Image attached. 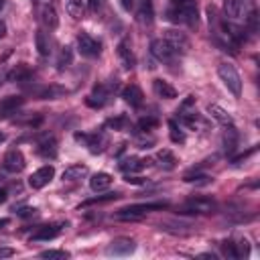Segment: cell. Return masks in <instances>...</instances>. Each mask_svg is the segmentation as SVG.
Here are the masks:
<instances>
[{
  "instance_id": "cell-23",
  "label": "cell",
  "mask_w": 260,
  "mask_h": 260,
  "mask_svg": "<svg viewBox=\"0 0 260 260\" xmlns=\"http://www.w3.org/2000/svg\"><path fill=\"white\" fill-rule=\"evenodd\" d=\"M35 45H37V51H39L41 57H49V53H51V43H49V37H47L45 30H37V35H35Z\"/></svg>"
},
{
  "instance_id": "cell-34",
  "label": "cell",
  "mask_w": 260,
  "mask_h": 260,
  "mask_svg": "<svg viewBox=\"0 0 260 260\" xmlns=\"http://www.w3.org/2000/svg\"><path fill=\"white\" fill-rule=\"evenodd\" d=\"M39 256L41 258H53V260H65V258H69V252H65V250H45Z\"/></svg>"
},
{
  "instance_id": "cell-12",
  "label": "cell",
  "mask_w": 260,
  "mask_h": 260,
  "mask_svg": "<svg viewBox=\"0 0 260 260\" xmlns=\"http://www.w3.org/2000/svg\"><path fill=\"white\" fill-rule=\"evenodd\" d=\"M197 20H199V14H197V4L195 0H183V6H181V22H185L187 26H197Z\"/></svg>"
},
{
  "instance_id": "cell-49",
  "label": "cell",
  "mask_w": 260,
  "mask_h": 260,
  "mask_svg": "<svg viewBox=\"0 0 260 260\" xmlns=\"http://www.w3.org/2000/svg\"><path fill=\"white\" fill-rule=\"evenodd\" d=\"M4 138H6V136H4V132H0V142H4Z\"/></svg>"
},
{
  "instance_id": "cell-29",
  "label": "cell",
  "mask_w": 260,
  "mask_h": 260,
  "mask_svg": "<svg viewBox=\"0 0 260 260\" xmlns=\"http://www.w3.org/2000/svg\"><path fill=\"white\" fill-rule=\"evenodd\" d=\"M156 158L160 160V167H162V169H167V171L175 169V165H177V158H175V154H173L171 150H167V148L158 150V152H156Z\"/></svg>"
},
{
  "instance_id": "cell-26",
  "label": "cell",
  "mask_w": 260,
  "mask_h": 260,
  "mask_svg": "<svg viewBox=\"0 0 260 260\" xmlns=\"http://www.w3.org/2000/svg\"><path fill=\"white\" fill-rule=\"evenodd\" d=\"M183 181L185 183H193V185H209L213 179L209 177V175H203V173H199V171H189V173H185L183 175Z\"/></svg>"
},
{
  "instance_id": "cell-21",
  "label": "cell",
  "mask_w": 260,
  "mask_h": 260,
  "mask_svg": "<svg viewBox=\"0 0 260 260\" xmlns=\"http://www.w3.org/2000/svg\"><path fill=\"white\" fill-rule=\"evenodd\" d=\"M112 185V175H108V173H95L91 179H89V187H91V191H106L108 187Z\"/></svg>"
},
{
  "instance_id": "cell-6",
  "label": "cell",
  "mask_w": 260,
  "mask_h": 260,
  "mask_svg": "<svg viewBox=\"0 0 260 260\" xmlns=\"http://www.w3.org/2000/svg\"><path fill=\"white\" fill-rule=\"evenodd\" d=\"M37 4H39L41 22H43L47 28H57L59 16H57V10H55V6L51 4V0H37Z\"/></svg>"
},
{
  "instance_id": "cell-35",
  "label": "cell",
  "mask_w": 260,
  "mask_h": 260,
  "mask_svg": "<svg viewBox=\"0 0 260 260\" xmlns=\"http://www.w3.org/2000/svg\"><path fill=\"white\" fill-rule=\"evenodd\" d=\"M236 246V258H246L248 254H250V244H248V240L244 238V240H240L238 244H234Z\"/></svg>"
},
{
  "instance_id": "cell-10",
  "label": "cell",
  "mask_w": 260,
  "mask_h": 260,
  "mask_svg": "<svg viewBox=\"0 0 260 260\" xmlns=\"http://www.w3.org/2000/svg\"><path fill=\"white\" fill-rule=\"evenodd\" d=\"M4 169L8 171V173H20L22 169H24V154L18 150V148H12V150H8L6 152V156H4Z\"/></svg>"
},
{
  "instance_id": "cell-14",
  "label": "cell",
  "mask_w": 260,
  "mask_h": 260,
  "mask_svg": "<svg viewBox=\"0 0 260 260\" xmlns=\"http://www.w3.org/2000/svg\"><path fill=\"white\" fill-rule=\"evenodd\" d=\"M136 18L140 24H150L154 20V8L150 0H136Z\"/></svg>"
},
{
  "instance_id": "cell-22",
  "label": "cell",
  "mask_w": 260,
  "mask_h": 260,
  "mask_svg": "<svg viewBox=\"0 0 260 260\" xmlns=\"http://www.w3.org/2000/svg\"><path fill=\"white\" fill-rule=\"evenodd\" d=\"M221 142H223V150H225V154H232V152L236 150V146H238V132H236L234 124L228 126V130L223 132Z\"/></svg>"
},
{
  "instance_id": "cell-39",
  "label": "cell",
  "mask_w": 260,
  "mask_h": 260,
  "mask_svg": "<svg viewBox=\"0 0 260 260\" xmlns=\"http://www.w3.org/2000/svg\"><path fill=\"white\" fill-rule=\"evenodd\" d=\"M223 256H228V258H236V246L232 244V242H223Z\"/></svg>"
},
{
  "instance_id": "cell-48",
  "label": "cell",
  "mask_w": 260,
  "mask_h": 260,
  "mask_svg": "<svg viewBox=\"0 0 260 260\" xmlns=\"http://www.w3.org/2000/svg\"><path fill=\"white\" fill-rule=\"evenodd\" d=\"M199 258H211V260H215V256H213V254H199Z\"/></svg>"
},
{
  "instance_id": "cell-28",
  "label": "cell",
  "mask_w": 260,
  "mask_h": 260,
  "mask_svg": "<svg viewBox=\"0 0 260 260\" xmlns=\"http://www.w3.org/2000/svg\"><path fill=\"white\" fill-rule=\"evenodd\" d=\"M65 8H67L69 16L75 18V20L83 18V14H85V10H83V0H65Z\"/></svg>"
},
{
  "instance_id": "cell-4",
  "label": "cell",
  "mask_w": 260,
  "mask_h": 260,
  "mask_svg": "<svg viewBox=\"0 0 260 260\" xmlns=\"http://www.w3.org/2000/svg\"><path fill=\"white\" fill-rule=\"evenodd\" d=\"M162 39H165L177 53H187L189 47H191L187 35L181 32V30H175V28H167V30H162Z\"/></svg>"
},
{
  "instance_id": "cell-36",
  "label": "cell",
  "mask_w": 260,
  "mask_h": 260,
  "mask_svg": "<svg viewBox=\"0 0 260 260\" xmlns=\"http://www.w3.org/2000/svg\"><path fill=\"white\" fill-rule=\"evenodd\" d=\"M71 63V49L69 47H65L61 53H59V59H57V67L59 69H63V67H67Z\"/></svg>"
},
{
  "instance_id": "cell-42",
  "label": "cell",
  "mask_w": 260,
  "mask_h": 260,
  "mask_svg": "<svg viewBox=\"0 0 260 260\" xmlns=\"http://www.w3.org/2000/svg\"><path fill=\"white\" fill-rule=\"evenodd\" d=\"M85 2H87V6H89L91 12H98L100 6H102V0H85Z\"/></svg>"
},
{
  "instance_id": "cell-44",
  "label": "cell",
  "mask_w": 260,
  "mask_h": 260,
  "mask_svg": "<svg viewBox=\"0 0 260 260\" xmlns=\"http://www.w3.org/2000/svg\"><path fill=\"white\" fill-rule=\"evenodd\" d=\"M12 254H14L12 248H0V258H10Z\"/></svg>"
},
{
  "instance_id": "cell-15",
  "label": "cell",
  "mask_w": 260,
  "mask_h": 260,
  "mask_svg": "<svg viewBox=\"0 0 260 260\" xmlns=\"http://www.w3.org/2000/svg\"><path fill=\"white\" fill-rule=\"evenodd\" d=\"M122 98H124V102L130 104L132 108H140L142 102H144L142 89H140L138 85H134V83H130V85H126V87L122 89Z\"/></svg>"
},
{
  "instance_id": "cell-33",
  "label": "cell",
  "mask_w": 260,
  "mask_h": 260,
  "mask_svg": "<svg viewBox=\"0 0 260 260\" xmlns=\"http://www.w3.org/2000/svg\"><path fill=\"white\" fill-rule=\"evenodd\" d=\"M158 126V120L154 118V116H146V118H142L140 122H138V130H142V132H150L152 128H156Z\"/></svg>"
},
{
  "instance_id": "cell-18",
  "label": "cell",
  "mask_w": 260,
  "mask_h": 260,
  "mask_svg": "<svg viewBox=\"0 0 260 260\" xmlns=\"http://www.w3.org/2000/svg\"><path fill=\"white\" fill-rule=\"evenodd\" d=\"M152 89H154V93L158 98H165V100H175L177 98V89L165 79H154L152 81Z\"/></svg>"
},
{
  "instance_id": "cell-27",
  "label": "cell",
  "mask_w": 260,
  "mask_h": 260,
  "mask_svg": "<svg viewBox=\"0 0 260 260\" xmlns=\"http://www.w3.org/2000/svg\"><path fill=\"white\" fill-rule=\"evenodd\" d=\"M223 10L230 18H240L244 10V0H223Z\"/></svg>"
},
{
  "instance_id": "cell-1",
  "label": "cell",
  "mask_w": 260,
  "mask_h": 260,
  "mask_svg": "<svg viewBox=\"0 0 260 260\" xmlns=\"http://www.w3.org/2000/svg\"><path fill=\"white\" fill-rule=\"evenodd\" d=\"M167 207V201H152V203H134V205H128V207H122L114 213L116 219H124V221H134V219H140L144 217L148 211H154V209H165Z\"/></svg>"
},
{
  "instance_id": "cell-8",
  "label": "cell",
  "mask_w": 260,
  "mask_h": 260,
  "mask_svg": "<svg viewBox=\"0 0 260 260\" xmlns=\"http://www.w3.org/2000/svg\"><path fill=\"white\" fill-rule=\"evenodd\" d=\"M150 53H152L158 61H165V63H171V61L175 59V55H177V51H175L165 39H154V41L150 43Z\"/></svg>"
},
{
  "instance_id": "cell-17",
  "label": "cell",
  "mask_w": 260,
  "mask_h": 260,
  "mask_svg": "<svg viewBox=\"0 0 260 260\" xmlns=\"http://www.w3.org/2000/svg\"><path fill=\"white\" fill-rule=\"evenodd\" d=\"M61 223H55V225H43V228H39L32 236H30V242H41V240H53V238H57L59 236V232H61Z\"/></svg>"
},
{
  "instance_id": "cell-30",
  "label": "cell",
  "mask_w": 260,
  "mask_h": 260,
  "mask_svg": "<svg viewBox=\"0 0 260 260\" xmlns=\"http://www.w3.org/2000/svg\"><path fill=\"white\" fill-rule=\"evenodd\" d=\"M8 79H10V81H28V79H30V69H28L26 65H16V67L10 71Z\"/></svg>"
},
{
  "instance_id": "cell-19",
  "label": "cell",
  "mask_w": 260,
  "mask_h": 260,
  "mask_svg": "<svg viewBox=\"0 0 260 260\" xmlns=\"http://www.w3.org/2000/svg\"><path fill=\"white\" fill-rule=\"evenodd\" d=\"M39 152L43 156H49V158H55L57 154V140L53 134H45L41 140H39Z\"/></svg>"
},
{
  "instance_id": "cell-25",
  "label": "cell",
  "mask_w": 260,
  "mask_h": 260,
  "mask_svg": "<svg viewBox=\"0 0 260 260\" xmlns=\"http://www.w3.org/2000/svg\"><path fill=\"white\" fill-rule=\"evenodd\" d=\"M87 175V167L85 165H71L63 171V179L65 181H79L81 177Z\"/></svg>"
},
{
  "instance_id": "cell-20",
  "label": "cell",
  "mask_w": 260,
  "mask_h": 260,
  "mask_svg": "<svg viewBox=\"0 0 260 260\" xmlns=\"http://www.w3.org/2000/svg\"><path fill=\"white\" fill-rule=\"evenodd\" d=\"M207 114H209V116H211L215 122H219L221 126H232V124H234L232 116H230V114H228L223 108H219L217 104H209V106H207Z\"/></svg>"
},
{
  "instance_id": "cell-38",
  "label": "cell",
  "mask_w": 260,
  "mask_h": 260,
  "mask_svg": "<svg viewBox=\"0 0 260 260\" xmlns=\"http://www.w3.org/2000/svg\"><path fill=\"white\" fill-rule=\"evenodd\" d=\"M256 148H258V146H252V148H248L246 152H242V154H238V156H236V158H234L232 162H234V165H242V162H244V160H246V158H248L250 154H254V152H256Z\"/></svg>"
},
{
  "instance_id": "cell-50",
  "label": "cell",
  "mask_w": 260,
  "mask_h": 260,
  "mask_svg": "<svg viewBox=\"0 0 260 260\" xmlns=\"http://www.w3.org/2000/svg\"><path fill=\"white\" fill-rule=\"evenodd\" d=\"M2 6H4V0H0V8H2Z\"/></svg>"
},
{
  "instance_id": "cell-13",
  "label": "cell",
  "mask_w": 260,
  "mask_h": 260,
  "mask_svg": "<svg viewBox=\"0 0 260 260\" xmlns=\"http://www.w3.org/2000/svg\"><path fill=\"white\" fill-rule=\"evenodd\" d=\"M116 53H118V59H120V63H122V67H124V69H132V67H134L136 59H134L132 47H130V43H128L126 39L118 43V47H116Z\"/></svg>"
},
{
  "instance_id": "cell-5",
  "label": "cell",
  "mask_w": 260,
  "mask_h": 260,
  "mask_svg": "<svg viewBox=\"0 0 260 260\" xmlns=\"http://www.w3.org/2000/svg\"><path fill=\"white\" fill-rule=\"evenodd\" d=\"M53 177H55V167H53V165H45V167L37 169V171L28 177V185H30L32 189H43L45 185H49V183L53 181Z\"/></svg>"
},
{
  "instance_id": "cell-46",
  "label": "cell",
  "mask_w": 260,
  "mask_h": 260,
  "mask_svg": "<svg viewBox=\"0 0 260 260\" xmlns=\"http://www.w3.org/2000/svg\"><path fill=\"white\" fill-rule=\"evenodd\" d=\"M4 35H6V22L0 20V39H4Z\"/></svg>"
},
{
  "instance_id": "cell-40",
  "label": "cell",
  "mask_w": 260,
  "mask_h": 260,
  "mask_svg": "<svg viewBox=\"0 0 260 260\" xmlns=\"http://www.w3.org/2000/svg\"><path fill=\"white\" fill-rule=\"evenodd\" d=\"M256 20H258V14L252 10V12H250V16H248V28H250L252 32H256V30H258V22H256Z\"/></svg>"
},
{
  "instance_id": "cell-43",
  "label": "cell",
  "mask_w": 260,
  "mask_h": 260,
  "mask_svg": "<svg viewBox=\"0 0 260 260\" xmlns=\"http://www.w3.org/2000/svg\"><path fill=\"white\" fill-rule=\"evenodd\" d=\"M16 213L24 217V215H32V213H35V209H30V207H20V209H16Z\"/></svg>"
},
{
  "instance_id": "cell-45",
  "label": "cell",
  "mask_w": 260,
  "mask_h": 260,
  "mask_svg": "<svg viewBox=\"0 0 260 260\" xmlns=\"http://www.w3.org/2000/svg\"><path fill=\"white\" fill-rule=\"evenodd\" d=\"M120 4H122L124 10H130V8L134 6V0H120Z\"/></svg>"
},
{
  "instance_id": "cell-31",
  "label": "cell",
  "mask_w": 260,
  "mask_h": 260,
  "mask_svg": "<svg viewBox=\"0 0 260 260\" xmlns=\"http://www.w3.org/2000/svg\"><path fill=\"white\" fill-rule=\"evenodd\" d=\"M169 136H171V140H173V142H177V144H183V142H185V132L177 126V122H175V120H171V122H169Z\"/></svg>"
},
{
  "instance_id": "cell-2",
  "label": "cell",
  "mask_w": 260,
  "mask_h": 260,
  "mask_svg": "<svg viewBox=\"0 0 260 260\" xmlns=\"http://www.w3.org/2000/svg\"><path fill=\"white\" fill-rule=\"evenodd\" d=\"M217 73H219V79L223 81V85L236 95L240 98L242 95V77L240 73L236 71V67L232 63H219L217 65Z\"/></svg>"
},
{
  "instance_id": "cell-16",
  "label": "cell",
  "mask_w": 260,
  "mask_h": 260,
  "mask_svg": "<svg viewBox=\"0 0 260 260\" xmlns=\"http://www.w3.org/2000/svg\"><path fill=\"white\" fill-rule=\"evenodd\" d=\"M22 104H24V98H22V95H8V98L0 100V118H4V116H8V114L16 112Z\"/></svg>"
},
{
  "instance_id": "cell-37",
  "label": "cell",
  "mask_w": 260,
  "mask_h": 260,
  "mask_svg": "<svg viewBox=\"0 0 260 260\" xmlns=\"http://www.w3.org/2000/svg\"><path fill=\"white\" fill-rule=\"evenodd\" d=\"M126 124H128L126 116H118V118H110L108 120V126H112L114 130H122V128H126Z\"/></svg>"
},
{
  "instance_id": "cell-47",
  "label": "cell",
  "mask_w": 260,
  "mask_h": 260,
  "mask_svg": "<svg viewBox=\"0 0 260 260\" xmlns=\"http://www.w3.org/2000/svg\"><path fill=\"white\" fill-rule=\"evenodd\" d=\"M6 197H8L6 189H0V203H4V201H6Z\"/></svg>"
},
{
  "instance_id": "cell-24",
  "label": "cell",
  "mask_w": 260,
  "mask_h": 260,
  "mask_svg": "<svg viewBox=\"0 0 260 260\" xmlns=\"http://www.w3.org/2000/svg\"><path fill=\"white\" fill-rule=\"evenodd\" d=\"M144 165H146V160L136 158V156H128V158H124V160L120 162V169H122L124 173L130 175V173H138V171H142Z\"/></svg>"
},
{
  "instance_id": "cell-9",
  "label": "cell",
  "mask_w": 260,
  "mask_h": 260,
  "mask_svg": "<svg viewBox=\"0 0 260 260\" xmlns=\"http://www.w3.org/2000/svg\"><path fill=\"white\" fill-rule=\"evenodd\" d=\"M77 47H79V53L83 57H98L100 51H102L100 43L93 37H89L87 32H79L77 35Z\"/></svg>"
},
{
  "instance_id": "cell-32",
  "label": "cell",
  "mask_w": 260,
  "mask_h": 260,
  "mask_svg": "<svg viewBox=\"0 0 260 260\" xmlns=\"http://www.w3.org/2000/svg\"><path fill=\"white\" fill-rule=\"evenodd\" d=\"M118 197H120V193H118V191H114V193H106V195H98V197H93V199L83 201V207H85V205H93V203H106V201H114V199H118Z\"/></svg>"
},
{
  "instance_id": "cell-7",
  "label": "cell",
  "mask_w": 260,
  "mask_h": 260,
  "mask_svg": "<svg viewBox=\"0 0 260 260\" xmlns=\"http://www.w3.org/2000/svg\"><path fill=\"white\" fill-rule=\"evenodd\" d=\"M136 250V242L132 238H116L110 242V246L106 248V252L110 256H128Z\"/></svg>"
},
{
  "instance_id": "cell-3",
  "label": "cell",
  "mask_w": 260,
  "mask_h": 260,
  "mask_svg": "<svg viewBox=\"0 0 260 260\" xmlns=\"http://www.w3.org/2000/svg\"><path fill=\"white\" fill-rule=\"evenodd\" d=\"M213 209H215V201L211 197H193L179 207L181 213H209Z\"/></svg>"
},
{
  "instance_id": "cell-11",
  "label": "cell",
  "mask_w": 260,
  "mask_h": 260,
  "mask_svg": "<svg viewBox=\"0 0 260 260\" xmlns=\"http://www.w3.org/2000/svg\"><path fill=\"white\" fill-rule=\"evenodd\" d=\"M75 140H79V142H85V146L89 148V152H93V154H98V152H102L104 150V144H106V138L102 136V134H81V132H77L75 134Z\"/></svg>"
},
{
  "instance_id": "cell-41",
  "label": "cell",
  "mask_w": 260,
  "mask_h": 260,
  "mask_svg": "<svg viewBox=\"0 0 260 260\" xmlns=\"http://www.w3.org/2000/svg\"><path fill=\"white\" fill-rule=\"evenodd\" d=\"M124 181H126V183H132V185H142V183H144V179H142V177H134L132 173H130V175H126V179H124Z\"/></svg>"
}]
</instances>
